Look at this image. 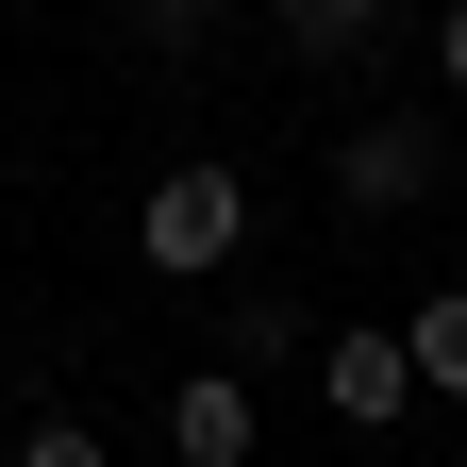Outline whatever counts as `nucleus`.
<instances>
[{"label": "nucleus", "instance_id": "obj_8", "mask_svg": "<svg viewBox=\"0 0 467 467\" xmlns=\"http://www.w3.org/2000/svg\"><path fill=\"white\" fill-rule=\"evenodd\" d=\"M201 34H217V0H117V50L134 67H201Z\"/></svg>", "mask_w": 467, "mask_h": 467}, {"label": "nucleus", "instance_id": "obj_1", "mask_svg": "<svg viewBox=\"0 0 467 467\" xmlns=\"http://www.w3.org/2000/svg\"><path fill=\"white\" fill-rule=\"evenodd\" d=\"M334 201L350 217H434L451 201V117H418V100L350 117V134H334Z\"/></svg>", "mask_w": 467, "mask_h": 467}, {"label": "nucleus", "instance_id": "obj_7", "mask_svg": "<svg viewBox=\"0 0 467 467\" xmlns=\"http://www.w3.org/2000/svg\"><path fill=\"white\" fill-rule=\"evenodd\" d=\"M400 350H418V400H467V284H434L400 317Z\"/></svg>", "mask_w": 467, "mask_h": 467}, {"label": "nucleus", "instance_id": "obj_10", "mask_svg": "<svg viewBox=\"0 0 467 467\" xmlns=\"http://www.w3.org/2000/svg\"><path fill=\"white\" fill-rule=\"evenodd\" d=\"M434 84L467 100V0H451V17H434Z\"/></svg>", "mask_w": 467, "mask_h": 467}, {"label": "nucleus", "instance_id": "obj_2", "mask_svg": "<svg viewBox=\"0 0 467 467\" xmlns=\"http://www.w3.org/2000/svg\"><path fill=\"white\" fill-rule=\"evenodd\" d=\"M134 251H150L167 284H217L234 251H251V184H234L217 150H201V167H167V184L134 201Z\"/></svg>", "mask_w": 467, "mask_h": 467}, {"label": "nucleus", "instance_id": "obj_6", "mask_svg": "<svg viewBox=\"0 0 467 467\" xmlns=\"http://www.w3.org/2000/svg\"><path fill=\"white\" fill-rule=\"evenodd\" d=\"M267 34L301 50V67H368V50L400 34V0H267Z\"/></svg>", "mask_w": 467, "mask_h": 467}, {"label": "nucleus", "instance_id": "obj_4", "mask_svg": "<svg viewBox=\"0 0 467 467\" xmlns=\"http://www.w3.org/2000/svg\"><path fill=\"white\" fill-rule=\"evenodd\" d=\"M167 451H184V467H251V451H267L251 368H184V384H167Z\"/></svg>", "mask_w": 467, "mask_h": 467}, {"label": "nucleus", "instance_id": "obj_9", "mask_svg": "<svg viewBox=\"0 0 467 467\" xmlns=\"http://www.w3.org/2000/svg\"><path fill=\"white\" fill-rule=\"evenodd\" d=\"M17 467H117V451H100V418H34V434H17Z\"/></svg>", "mask_w": 467, "mask_h": 467}, {"label": "nucleus", "instance_id": "obj_3", "mask_svg": "<svg viewBox=\"0 0 467 467\" xmlns=\"http://www.w3.org/2000/svg\"><path fill=\"white\" fill-rule=\"evenodd\" d=\"M317 400L350 434H400L418 418V350H400V317H350V334H317Z\"/></svg>", "mask_w": 467, "mask_h": 467}, {"label": "nucleus", "instance_id": "obj_5", "mask_svg": "<svg viewBox=\"0 0 467 467\" xmlns=\"http://www.w3.org/2000/svg\"><path fill=\"white\" fill-rule=\"evenodd\" d=\"M301 350H317V317H301V284H234V317H217V368H301Z\"/></svg>", "mask_w": 467, "mask_h": 467}]
</instances>
